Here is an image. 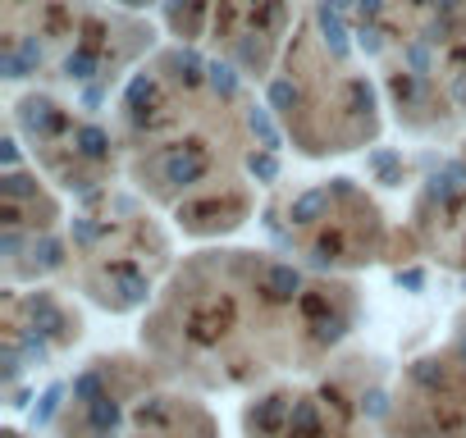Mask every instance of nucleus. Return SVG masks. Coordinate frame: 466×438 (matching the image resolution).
I'll return each mask as SVG.
<instances>
[{
    "label": "nucleus",
    "instance_id": "nucleus-5",
    "mask_svg": "<svg viewBox=\"0 0 466 438\" xmlns=\"http://www.w3.org/2000/svg\"><path fill=\"white\" fill-rule=\"evenodd\" d=\"M156 24L115 0H5L0 65L10 83L60 96H106L160 46Z\"/></svg>",
    "mask_w": 466,
    "mask_h": 438
},
{
    "label": "nucleus",
    "instance_id": "nucleus-1",
    "mask_svg": "<svg viewBox=\"0 0 466 438\" xmlns=\"http://www.w3.org/2000/svg\"><path fill=\"white\" fill-rule=\"evenodd\" d=\"M361 324V288L293 256L210 243L178 256L137 347L197 393H261L316 374Z\"/></svg>",
    "mask_w": 466,
    "mask_h": 438
},
{
    "label": "nucleus",
    "instance_id": "nucleus-3",
    "mask_svg": "<svg viewBox=\"0 0 466 438\" xmlns=\"http://www.w3.org/2000/svg\"><path fill=\"white\" fill-rule=\"evenodd\" d=\"M266 110L302 160H334L380 142L384 92L357 51L339 0H307L266 78Z\"/></svg>",
    "mask_w": 466,
    "mask_h": 438
},
{
    "label": "nucleus",
    "instance_id": "nucleus-11",
    "mask_svg": "<svg viewBox=\"0 0 466 438\" xmlns=\"http://www.w3.org/2000/svg\"><path fill=\"white\" fill-rule=\"evenodd\" d=\"M298 10L302 5L293 0H165L160 24L178 46H192L266 87L293 37Z\"/></svg>",
    "mask_w": 466,
    "mask_h": 438
},
{
    "label": "nucleus",
    "instance_id": "nucleus-12",
    "mask_svg": "<svg viewBox=\"0 0 466 438\" xmlns=\"http://www.w3.org/2000/svg\"><path fill=\"white\" fill-rule=\"evenodd\" d=\"M0 270L5 284H60L69 261V210L65 192L37 174L19 137H5V178H0Z\"/></svg>",
    "mask_w": 466,
    "mask_h": 438
},
{
    "label": "nucleus",
    "instance_id": "nucleus-8",
    "mask_svg": "<svg viewBox=\"0 0 466 438\" xmlns=\"http://www.w3.org/2000/svg\"><path fill=\"white\" fill-rule=\"evenodd\" d=\"M266 229L284 256L343 279H352L357 270L402 265L420 256L407 219H393L380 196L348 174L279 187L266 201Z\"/></svg>",
    "mask_w": 466,
    "mask_h": 438
},
{
    "label": "nucleus",
    "instance_id": "nucleus-2",
    "mask_svg": "<svg viewBox=\"0 0 466 438\" xmlns=\"http://www.w3.org/2000/svg\"><path fill=\"white\" fill-rule=\"evenodd\" d=\"M110 124L124 178L192 243L248 229L261 187L279 174L284 133L252 83L178 42L128 74Z\"/></svg>",
    "mask_w": 466,
    "mask_h": 438
},
{
    "label": "nucleus",
    "instance_id": "nucleus-4",
    "mask_svg": "<svg viewBox=\"0 0 466 438\" xmlns=\"http://www.w3.org/2000/svg\"><path fill=\"white\" fill-rule=\"evenodd\" d=\"M393 124L466 142V0H339Z\"/></svg>",
    "mask_w": 466,
    "mask_h": 438
},
{
    "label": "nucleus",
    "instance_id": "nucleus-15",
    "mask_svg": "<svg viewBox=\"0 0 466 438\" xmlns=\"http://www.w3.org/2000/svg\"><path fill=\"white\" fill-rule=\"evenodd\" d=\"M407 224L425 261L448 274H466V142L411 192Z\"/></svg>",
    "mask_w": 466,
    "mask_h": 438
},
{
    "label": "nucleus",
    "instance_id": "nucleus-16",
    "mask_svg": "<svg viewBox=\"0 0 466 438\" xmlns=\"http://www.w3.org/2000/svg\"><path fill=\"white\" fill-rule=\"evenodd\" d=\"M452 343H461L466 347V302L457 306V315H452Z\"/></svg>",
    "mask_w": 466,
    "mask_h": 438
},
{
    "label": "nucleus",
    "instance_id": "nucleus-18",
    "mask_svg": "<svg viewBox=\"0 0 466 438\" xmlns=\"http://www.w3.org/2000/svg\"><path fill=\"white\" fill-rule=\"evenodd\" d=\"M375 438H380V433H375Z\"/></svg>",
    "mask_w": 466,
    "mask_h": 438
},
{
    "label": "nucleus",
    "instance_id": "nucleus-17",
    "mask_svg": "<svg viewBox=\"0 0 466 438\" xmlns=\"http://www.w3.org/2000/svg\"><path fill=\"white\" fill-rule=\"evenodd\" d=\"M119 10H133V15H142V10H151V5H165V0H115Z\"/></svg>",
    "mask_w": 466,
    "mask_h": 438
},
{
    "label": "nucleus",
    "instance_id": "nucleus-6",
    "mask_svg": "<svg viewBox=\"0 0 466 438\" xmlns=\"http://www.w3.org/2000/svg\"><path fill=\"white\" fill-rule=\"evenodd\" d=\"M174 265V229L133 183H110L74 201L65 293L87 297L106 315H137L156 302Z\"/></svg>",
    "mask_w": 466,
    "mask_h": 438
},
{
    "label": "nucleus",
    "instance_id": "nucleus-10",
    "mask_svg": "<svg viewBox=\"0 0 466 438\" xmlns=\"http://www.w3.org/2000/svg\"><path fill=\"white\" fill-rule=\"evenodd\" d=\"M10 133L28 151L37 174L51 178L74 201L124 178V151L115 124L60 92H42V87L19 92L10 101Z\"/></svg>",
    "mask_w": 466,
    "mask_h": 438
},
{
    "label": "nucleus",
    "instance_id": "nucleus-14",
    "mask_svg": "<svg viewBox=\"0 0 466 438\" xmlns=\"http://www.w3.org/2000/svg\"><path fill=\"white\" fill-rule=\"evenodd\" d=\"M83 311L65 297V288L33 284L0 293V347H5V388L15 393L19 379L56 365L65 352L83 343Z\"/></svg>",
    "mask_w": 466,
    "mask_h": 438
},
{
    "label": "nucleus",
    "instance_id": "nucleus-13",
    "mask_svg": "<svg viewBox=\"0 0 466 438\" xmlns=\"http://www.w3.org/2000/svg\"><path fill=\"white\" fill-rule=\"evenodd\" d=\"M380 438H466V347L443 343L407 361L389 388Z\"/></svg>",
    "mask_w": 466,
    "mask_h": 438
},
{
    "label": "nucleus",
    "instance_id": "nucleus-9",
    "mask_svg": "<svg viewBox=\"0 0 466 438\" xmlns=\"http://www.w3.org/2000/svg\"><path fill=\"white\" fill-rule=\"evenodd\" d=\"M375 356H334L316 374L279 379L243 402V438H375L384 420Z\"/></svg>",
    "mask_w": 466,
    "mask_h": 438
},
{
    "label": "nucleus",
    "instance_id": "nucleus-7",
    "mask_svg": "<svg viewBox=\"0 0 466 438\" xmlns=\"http://www.w3.org/2000/svg\"><path fill=\"white\" fill-rule=\"evenodd\" d=\"M46 438H219V415L142 347L101 352L65 388Z\"/></svg>",
    "mask_w": 466,
    "mask_h": 438
}]
</instances>
